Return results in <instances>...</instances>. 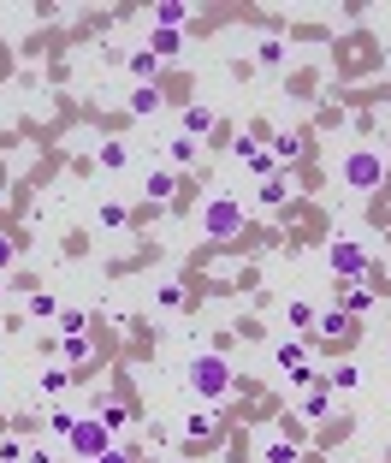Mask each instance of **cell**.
Listing matches in <instances>:
<instances>
[{
	"label": "cell",
	"instance_id": "1",
	"mask_svg": "<svg viewBox=\"0 0 391 463\" xmlns=\"http://www.w3.org/2000/svg\"><path fill=\"white\" fill-rule=\"evenodd\" d=\"M184 380H190V393L202 398V404H220V398L238 393V375H232V363H225L220 351H196L190 368H184Z\"/></svg>",
	"mask_w": 391,
	"mask_h": 463
},
{
	"label": "cell",
	"instance_id": "2",
	"mask_svg": "<svg viewBox=\"0 0 391 463\" xmlns=\"http://www.w3.org/2000/svg\"><path fill=\"white\" fill-rule=\"evenodd\" d=\"M196 226H202V238H208V244H232L243 232V202L225 197V190H208V197H202V214H196Z\"/></svg>",
	"mask_w": 391,
	"mask_h": 463
},
{
	"label": "cell",
	"instance_id": "3",
	"mask_svg": "<svg viewBox=\"0 0 391 463\" xmlns=\"http://www.w3.org/2000/svg\"><path fill=\"white\" fill-rule=\"evenodd\" d=\"M338 172H344V184L356 190V197H374L379 184H386V154L379 149H350Z\"/></svg>",
	"mask_w": 391,
	"mask_h": 463
},
{
	"label": "cell",
	"instance_id": "4",
	"mask_svg": "<svg viewBox=\"0 0 391 463\" xmlns=\"http://www.w3.org/2000/svg\"><path fill=\"white\" fill-rule=\"evenodd\" d=\"M326 267H332L338 285H362L368 280V250L356 238H332L326 244Z\"/></svg>",
	"mask_w": 391,
	"mask_h": 463
},
{
	"label": "cell",
	"instance_id": "5",
	"mask_svg": "<svg viewBox=\"0 0 391 463\" xmlns=\"http://www.w3.org/2000/svg\"><path fill=\"white\" fill-rule=\"evenodd\" d=\"M66 446H71V458H84V463H95L101 451H113V434H107V428H101L95 416H84V421H77V434H71Z\"/></svg>",
	"mask_w": 391,
	"mask_h": 463
},
{
	"label": "cell",
	"instance_id": "6",
	"mask_svg": "<svg viewBox=\"0 0 391 463\" xmlns=\"http://www.w3.org/2000/svg\"><path fill=\"white\" fill-rule=\"evenodd\" d=\"M178 434H184V446H196V451H208L214 440L225 434V421L214 416V410H190V416H184V428H178Z\"/></svg>",
	"mask_w": 391,
	"mask_h": 463
},
{
	"label": "cell",
	"instance_id": "7",
	"mask_svg": "<svg viewBox=\"0 0 391 463\" xmlns=\"http://www.w3.org/2000/svg\"><path fill=\"white\" fill-rule=\"evenodd\" d=\"M267 149H273V161H279V167L291 172L296 161H303V154H308V131H285V137H273V143H267Z\"/></svg>",
	"mask_w": 391,
	"mask_h": 463
},
{
	"label": "cell",
	"instance_id": "8",
	"mask_svg": "<svg viewBox=\"0 0 391 463\" xmlns=\"http://www.w3.org/2000/svg\"><path fill=\"white\" fill-rule=\"evenodd\" d=\"M214 131H220V119H214V107H202V101H190V107H184V137L208 143Z\"/></svg>",
	"mask_w": 391,
	"mask_h": 463
},
{
	"label": "cell",
	"instance_id": "9",
	"mask_svg": "<svg viewBox=\"0 0 391 463\" xmlns=\"http://www.w3.org/2000/svg\"><path fill=\"white\" fill-rule=\"evenodd\" d=\"M291 190H296V179L279 167L273 179H261V190H255V197H261V208H285V202H291Z\"/></svg>",
	"mask_w": 391,
	"mask_h": 463
},
{
	"label": "cell",
	"instance_id": "10",
	"mask_svg": "<svg viewBox=\"0 0 391 463\" xmlns=\"http://www.w3.org/2000/svg\"><path fill=\"white\" fill-rule=\"evenodd\" d=\"M273 363L285 368V375H296V368H308V338H279V345H273Z\"/></svg>",
	"mask_w": 391,
	"mask_h": 463
},
{
	"label": "cell",
	"instance_id": "11",
	"mask_svg": "<svg viewBox=\"0 0 391 463\" xmlns=\"http://www.w3.org/2000/svg\"><path fill=\"white\" fill-rule=\"evenodd\" d=\"M71 380H77V375H71V368H59V363H48V368H42V375H36V393H42V398H54V404H59V398H66V393H71Z\"/></svg>",
	"mask_w": 391,
	"mask_h": 463
},
{
	"label": "cell",
	"instance_id": "12",
	"mask_svg": "<svg viewBox=\"0 0 391 463\" xmlns=\"http://www.w3.org/2000/svg\"><path fill=\"white\" fill-rule=\"evenodd\" d=\"M142 190H149V202H154V208H167V202L178 197V172H172V167H154Z\"/></svg>",
	"mask_w": 391,
	"mask_h": 463
},
{
	"label": "cell",
	"instance_id": "13",
	"mask_svg": "<svg viewBox=\"0 0 391 463\" xmlns=\"http://www.w3.org/2000/svg\"><path fill=\"white\" fill-rule=\"evenodd\" d=\"M149 54L167 66V60H178L184 54V30H149Z\"/></svg>",
	"mask_w": 391,
	"mask_h": 463
},
{
	"label": "cell",
	"instance_id": "14",
	"mask_svg": "<svg viewBox=\"0 0 391 463\" xmlns=\"http://www.w3.org/2000/svg\"><path fill=\"white\" fill-rule=\"evenodd\" d=\"M89 357H95L89 333H77V338H59V368H89Z\"/></svg>",
	"mask_w": 391,
	"mask_h": 463
},
{
	"label": "cell",
	"instance_id": "15",
	"mask_svg": "<svg viewBox=\"0 0 391 463\" xmlns=\"http://www.w3.org/2000/svg\"><path fill=\"white\" fill-rule=\"evenodd\" d=\"M350 333H356V321H350L344 309H326L321 321H314V338H332V345H338V338H350Z\"/></svg>",
	"mask_w": 391,
	"mask_h": 463
},
{
	"label": "cell",
	"instance_id": "16",
	"mask_svg": "<svg viewBox=\"0 0 391 463\" xmlns=\"http://www.w3.org/2000/svg\"><path fill=\"white\" fill-rule=\"evenodd\" d=\"M350 321H362L368 309H374V285H344V303H338Z\"/></svg>",
	"mask_w": 391,
	"mask_h": 463
},
{
	"label": "cell",
	"instance_id": "17",
	"mask_svg": "<svg viewBox=\"0 0 391 463\" xmlns=\"http://www.w3.org/2000/svg\"><path fill=\"white\" fill-rule=\"evenodd\" d=\"M190 13H196V6H184V0H160V6H154L149 18H154V30H178Z\"/></svg>",
	"mask_w": 391,
	"mask_h": 463
},
{
	"label": "cell",
	"instance_id": "18",
	"mask_svg": "<svg viewBox=\"0 0 391 463\" xmlns=\"http://www.w3.org/2000/svg\"><path fill=\"white\" fill-rule=\"evenodd\" d=\"M101 428H107V434L113 440H119V434H125V428H131V404H119V398H107V404H101Z\"/></svg>",
	"mask_w": 391,
	"mask_h": 463
},
{
	"label": "cell",
	"instance_id": "19",
	"mask_svg": "<svg viewBox=\"0 0 391 463\" xmlns=\"http://www.w3.org/2000/svg\"><path fill=\"white\" fill-rule=\"evenodd\" d=\"M296 416H303V421H326V416H332V393L308 386V393H303V410H296Z\"/></svg>",
	"mask_w": 391,
	"mask_h": 463
},
{
	"label": "cell",
	"instance_id": "20",
	"mask_svg": "<svg viewBox=\"0 0 391 463\" xmlns=\"http://www.w3.org/2000/svg\"><path fill=\"white\" fill-rule=\"evenodd\" d=\"M196 154H202V143H196V137H184V131L167 143V161H172V172H178V167H196Z\"/></svg>",
	"mask_w": 391,
	"mask_h": 463
},
{
	"label": "cell",
	"instance_id": "21",
	"mask_svg": "<svg viewBox=\"0 0 391 463\" xmlns=\"http://www.w3.org/2000/svg\"><path fill=\"white\" fill-rule=\"evenodd\" d=\"M54 333H59V338L89 333V309H59V315H54Z\"/></svg>",
	"mask_w": 391,
	"mask_h": 463
},
{
	"label": "cell",
	"instance_id": "22",
	"mask_svg": "<svg viewBox=\"0 0 391 463\" xmlns=\"http://www.w3.org/2000/svg\"><path fill=\"white\" fill-rule=\"evenodd\" d=\"M261 463H303V446H291V440H267V446H261Z\"/></svg>",
	"mask_w": 391,
	"mask_h": 463
},
{
	"label": "cell",
	"instance_id": "23",
	"mask_svg": "<svg viewBox=\"0 0 391 463\" xmlns=\"http://www.w3.org/2000/svg\"><path fill=\"white\" fill-rule=\"evenodd\" d=\"M54 315H59L54 292H30V303H24V321H54Z\"/></svg>",
	"mask_w": 391,
	"mask_h": 463
},
{
	"label": "cell",
	"instance_id": "24",
	"mask_svg": "<svg viewBox=\"0 0 391 463\" xmlns=\"http://www.w3.org/2000/svg\"><path fill=\"white\" fill-rule=\"evenodd\" d=\"M285 315H291V333L296 338H308V333H314V321H321V309H314V303H291Z\"/></svg>",
	"mask_w": 391,
	"mask_h": 463
},
{
	"label": "cell",
	"instance_id": "25",
	"mask_svg": "<svg viewBox=\"0 0 391 463\" xmlns=\"http://www.w3.org/2000/svg\"><path fill=\"white\" fill-rule=\"evenodd\" d=\"M255 60H261V66H273V71H279L285 60H291V48H285L279 36H261V42H255Z\"/></svg>",
	"mask_w": 391,
	"mask_h": 463
},
{
	"label": "cell",
	"instance_id": "26",
	"mask_svg": "<svg viewBox=\"0 0 391 463\" xmlns=\"http://www.w3.org/2000/svg\"><path fill=\"white\" fill-rule=\"evenodd\" d=\"M326 386H332V393H356V386H362V368H356V363H338L332 375H326Z\"/></svg>",
	"mask_w": 391,
	"mask_h": 463
},
{
	"label": "cell",
	"instance_id": "27",
	"mask_svg": "<svg viewBox=\"0 0 391 463\" xmlns=\"http://www.w3.org/2000/svg\"><path fill=\"white\" fill-rule=\"evenodd\" d=\"M95 161H101V167H107V172H119V167H125V161H131V149H125V143H119V137H101V154H95Z\"/></svg>",
	"mask_w": 391,
	"mask_h": 463
},
{
	"label": "cell",
	"instance_id": "28",
	"mask_svg": "<svg viewBox=\"0 0 391 463\" xmlns=\"http://www.w3.org/2000/svg\"><path fill=\"white\" fill-rule=\"evenodd\" d=\"M125 66H131V71H137L142 84H154V78H160V60H154V54H149V48H137V54H125Z\"/></svg>",
	"mask_w": 391,
	"mask_h": 463
},
{
	"label": "cell",
	"instance_id": "29",
	"mask_svg": "<svg viewBox=\"0 0 391 463\" xmlns=\"http://www.w3.org/2000/svg\"><path fill=\"white\" fill-rule=\"evenodd\" d=\"M160 101H167V96H160V89H154V84L131 89V113H137V119H142V113H160Z\"/></svg>",
	"mask_w": 391,
	"mask_h": 463
},
{
	"label": "cell",
	"instance_id": "30",
	"mask_svg": "<svg viewBox=\"0 0 391 463\" xmlns=\"http://www.w3.org/2000/svg\"><path fill=\"white\" fill-rule=\"evenodd\" d=\"M243 167H250L255 179H273V172H279V161H273V149H267V143H255V154L243 161Z\"/></svg>",
	"mask_w": 391,
	"mask_h": 463
},
{
	"label": "cell",
	"instance_id": "31",
	"mask_svg": "<svg viewBox=\"0 0 391 463\" xmlns=\"http://www.w3.org/2000/svg\"><path fill=\"white\" fill-rule=\"evenodd\" d=\"M77 421H84V416H77V410H66V404H54V416H48V428H54V434H59V440H71V434H77Z\"/></svg>",
	"mask_w": 391,
	"mask_h": 463
},
{
	"label": "cell",
	"instance_id": "32",
	"mask_svg": "<svg viewBox=\"0 0 391 463\" xmlns=\"http://www.w3.org/2000/svg\"><path fill=\"white\" fill-rule=\"evenodd\" d=\"M101 226H107V232H125V226H131V208H119V202H101Z\"/></svg>",
	"mask_w": 391,
	"mask_h": 463
},
{
	"label": "cell",
	"instance_id": "33",
	"mask_svg": "<svg viewBox=\"0 0 391 463\" xmlns=\"http://www.w3.org/2000/svg\"><path fill=\"white\" fill-rule=\"evenodd\" d=\"M279 434L291 440V446H303V440H308V421L303 416H279Z\"/></svg>",
	"mask_w": 391,
	"mask_h": 463
},
{
	"label": "cell",
	"instance_id": "34",
	"mask_svg": "<svg viewBox=\"0 0 391 463\" xmlns=\"http://www.w3.org/2000/svg\"><path fill=\"white\" fill-rule=\"evenodd\" d=\"M0 463H24V440L18 434H0Z\"/></svg>",
	"mask_w": 391,
	"mask_h": 463
},
{
	"label": "cell",
	"instance_id": "35",
	"mask_svg": "<svg viewBox=\"0 0 391 463\" xmlns=\"http://www.w3.org/2000/svg\"><path fill=\"white\" fill-rule=\"evenodd\" d=\"M154 303H160V309H178V303H184V285H178V280H167L160 292H154Z\"/></svg>",
	"mask_w": 391,
	"mask_h": 463
},
{
	"label": "cell",
	"instance_id": "36",
	"mask_svg": "<svg viewBox=\"0 0 391 463\" xmlns=\"http://www.w3.org/2000/svg\"><path fill=\"white\" fill-rule=\"evenodd\" d=\"M95 463H142V451H131V446H113V451H101Z\"/></svg>",
	"mask_w": 391,
	"mask_h": 463
},
{
	"label": "cell",
	"instance_id": "37",
	"mask_svg": "<svg viewBox=\"0 0 391 463\" xmlns=\"http://www.w3.org/2000/svg\"><path fill=\"white\" fill-rule=\"evenodd\" d=\"M13 262H18V244L6 238V232H0V273H6V267H13Z\"/></svg>",
	"mask_w": 391,
	"mask_h": 463
},
{
	"label": "cell",
	"instance_id": "38",
	"mask_svg": "<svg viewBox=\"0 0 391 463\" xmlns=\"http://www.w3.org/2000/svg\"><path fill=\"white\" fill-rule=\"evenodd\" d=\"M24 463H54V458H48V451H30V458Z\"/></svg>",
	"mask_w": 391,
	"mask_h": 463
},
{
	"label": "cell",
	"instance_id": "39",
	"mask_svg": "<svg viewBox=\"0 0 391 463\" xmlns=\"http://www.w3.org/2000/svg\"><path fill=\"white\" fill-rule=\"evenodd\" d=\"M6 292H13V280H0V309H6Z\"/></svg>",
	"mask_w": 391,
	"mask_h": 463
}]
</instances>
